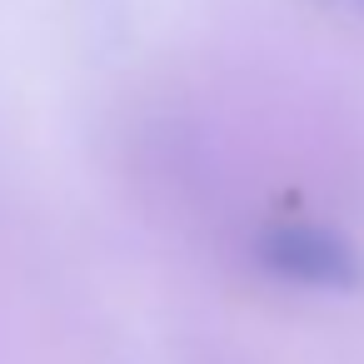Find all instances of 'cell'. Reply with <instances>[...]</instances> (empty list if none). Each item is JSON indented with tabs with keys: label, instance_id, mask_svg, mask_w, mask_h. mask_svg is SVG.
Listing matches in <instances>:
<instances>
[{
	"label": "cell",
	"instance_id": "6da1fadb",
	"mask_svg": "<svg viewBox=\"0 0 364 364\" xmlns=\"http://www.w3.org/2000/svg\"><path fill=\"white\" fill-rule=\"evenodd\" d=\"M259 255L279 279H294V284H309V289H354L364 279L359 250L339 230H324V225H309V220L269 225L264 240H259Z\"/></svg>",
	"mask_w": 364,
	"mask_h": 364
},
{
	"label": "cell",
	"instance_id": "7a4b0ae2",
	"mask_svg": "<svg viewBox=\"0 0 364 364\" xmlns=\"http://www.w3.org/2000/svg\"><path fill=\"white\" fill-rule=\"evenodd\" d=\"M344 6H349V11H359V16H364V0H344Z\"/></svg>",
	"mask_w": 364,
	"mask_h": 364
}]
</instances>
